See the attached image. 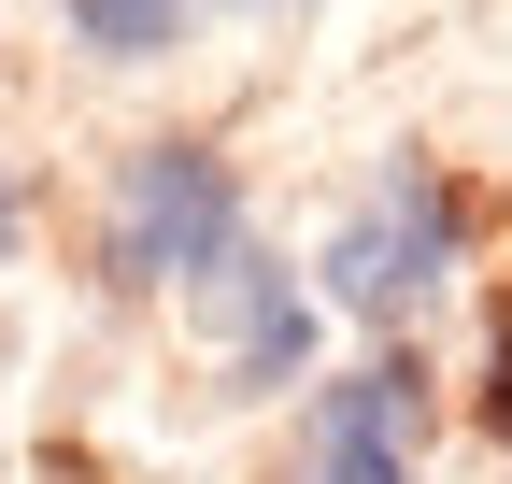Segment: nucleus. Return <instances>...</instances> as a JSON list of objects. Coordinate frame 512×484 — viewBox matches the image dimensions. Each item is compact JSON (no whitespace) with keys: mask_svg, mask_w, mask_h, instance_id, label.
<instances>
[{"mask_svg":"<svg viewBox=\"0 0 512 484\" xmlns=\"http://www.w3.org/2000/svg\"><path fill=\"white\" fill-rule=\"evenodd\" d=\"M441 271H456V200H441L427 171H384V186L328 228V257H313V285H328L356 328L427 314V299H441Z\"/></svg>","mask_w":512,"mask_h":484,"instance_id":"f257e3e1","label":"nucleus"},{"mask_svg":"<svg viewBox=\"0 0 512 484\" xmlns=\"http://www.w3.org/2000/svg\"><path fill=\"white\" fill-rule=\"evenodd\" d=\"M228 242H242L228 157H200V143H143V157L114 171V271H128V285H200Z\"/></svg>","mask_w":512,"mask_h":484,"instance_id":"f03ea898","label":"nucleus"},{"mask_svg":"<svg viewBox=\"0 0 512 484\" xmlns=\"http://www.w3.org/2000/svg\"><path fill=\"white\" fill-rule=\"evenodd\" d=\"M427 456V371L413 356H370V371L313 385V484H413Z\"/></svg>","mask_w":512,"mask_h":484,"instance_id":"7ed1b4c3","label":"nucleus"},{"mask_svg":"<svg viewBox=\"0 0 512 484\" xmlns=\"http://www.w3.org/2000/svg\"><path fill=\"white\" fill-rule=\"evenodd\" d=\"M185 299H200V328L228 342V385H242V399H256V385H285L299 356H313V299H299V271L256 257V242H228V257L185 285Z\"/></svg>","mask_w":512,"mask_h":484,"instance_id":"20e7f679","label":"nucleus"},{"mask_svg":"<svg viewBox=\"0 0 512 484\" xmlns=\"http://www.w3.org/2000/svg\"><path fill=\"white\" fill-rule=\"evenodd\" d=\"M72 29H86L100 57H171V43H185V0H72Z\"/></svg>","mask_w":512,"mask_h":484,"instance_id":"39448f33","label":"nucleus"},{"mask_svg":"<svg viewBox=\"0 0 512 484\" xmlns=\"http://www.w3.org/2000/svg\"><path fill=\"white\" fill-rule=\"evenodd\" d=\"M498 428H512V371H498Z\"/></svg>","mask_w":512,"mask_h":484,"instance_id":"423d86ee","label":"nucleus"},{"mask_svg":"<svg viewBox=\"0 0 512 484\" xmlns=\"http://www.w3.org/2000/svg\"><path fill=\"white\" fill-rule=\"evenodd\" d=\"M0 228H15V214H0Z\"/></svg>","mask_w":512,"mask_h":484,"instance_id":"0eeeda50","label":"nucleus"}]
</instances>
